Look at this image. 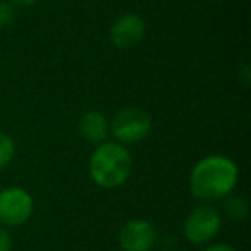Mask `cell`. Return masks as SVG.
Returning a JSON list of instances; mask_svg holds the SVG:
<instances>
[{
	"mask_svg": "<svg viewBox=\"0 0 251 251\" xmlns=\"http://www.w3.org/2000/svg\"><path fill=\"white\" fill-rule=\"evenodd\" d=\"M12 250V237L9 230L4 226H0V251H11Z\"/></svg>",
	"mask_w": 251,
	"mask_h": 251,
	"instance_id": "12",
	"label": "cell"
},
{
	"mask_svg": "<svg viewBox=\"0 0 251 251\" xmlns=\"http://www.w3.org/2000/svg\"><path fill=\"white\" fill-rule=\"evenodd\" d=\"M81 136L90 143H103L108 134V124L105 117L97 110H90L79 121Z\"/></svg>",
	"mask_w": 251,
	"mask_h": 251,
	"instance_id": "8",
	"label": "cell"
},
{
	"mask_svg": "<svg viewBox=\"0 0 251 251\" xmlns=\"http://www.w3.org/2000/svg\"><path fill=\"white\" fill-rule=\"evenodd\" d=\"M155 241L157 229L148 220H129L119 234V243L124 251H150Z\"/></svg>",
	"mask_w": 251,
	"mask_h": 251,
	"instance_id": "6",
	"label": "cell"
},
{
	"mask_svg": "<svg viewBox=\"0 0 251 251\" xmlns=\"http://www.w3.org/2000/svg\"><path fill=\"white\" fill-rule=\"evenodd\" d=\"M151 129V119L143 108L126 107L112 119L110 131L121 143H138L145 140Z\"/></svg>",
	"mask_w": 251,
	"mask_h": 251,
	"instance_id": "3",
	"label": "cell"
},
{
	"mask_svg": "<svg viewBox=\"0 0 251 251\" xmlns=\"http://www.w3.org/2000/svg\"><path fill=\"white\" fill-rule=\"evenodd\" d=\"M14 21V7L9 2H0V28H5Z\"/></svg>",
	"mask_w": 251,
	"mask_h": 251,
	"instance_id": "11",
	"label": "cell"
},
{
	"mask_svg": "<svg viewBox=\"0 0 251 251\" xmlns=\"http://www.w3.org/2000/svg\"><path fill=\"white\" fill-rule=\"evenodd\" d=\"M226 212L232 220H243L248 217V203L241 196H229L226 200Z\"/></svg>",
	"mask_w": 251,
	"mask_h": 251,
	"instance_id": "9",
	"label": "cell"
},
{
	"mask_svg": "<svg viewBox=\"0 0 251 251\" xmlns=\"http://www.w3.org/2000/svg\"><path fill=\"white\" fill-rule=\"evenodd\" d=\"M33 198L23 188H5L0 191V222L21 226L31 217Z\"/></svg>",
	"mask_w": 251,
	"mask_h": 251,
	"instance_id": "5",
	"label": "cell"
},
{
	"mask_svg": "<svg viewBox=\"0 0 251 251\" xmlns=\"http://www.w3.org/2000/svg\"><path fill=\"white\" fill-rule=\"evenodd\" d=\"M145 36V23L138 14L127 12L115 19L110 28V42L119 49H131Z\"/></svg>",
	"mask_w": 251,
	"mask_h": 251,
	"instance_id": "7",
	"label": "cell"
},
{
	"mask_svg": "<svg viewBox=\"0 0 251 251\" xmlns=\"http://www.w3.org/2000/svg\"><path fill=\"white\" fill-rule=\"evenodd\" d=\"M220 213L212 206H198L188 215L184 222V236L189 243L203 244L217 236L220 229Z\"/></svg>",
	"mask_w": 251,
	"mask_h": 251,
	"instance_id": "4",
	"label": "cell"
},
{
	"mask_svg": "<svg viewBox=\"0 0 251 251\" xmlns=\"http://www.w3.org/2000/svg\"><path fill=\"white\" fill-rule=\"evenodd\" d=\"M14 4L18 5H23V7H28V5H33L36 2V0H12Z\"/></svg>",
	"mask_w": 251,
	"mask_h": 251,
	"instance_id": "14",
	"label": "cell"
},
{
	"mask_svg": "<svg viewBox=\"0 0 251 251\" xmlns=\"http://www.w3.org/2000/svg\"><path fill=\"white\" fill-rule=\"evenodd\" d=\"M133 169L129 151L119 143H100L90 160V176L105 189L117 188L127 181Z\"/></svg>",
	"mask_w": 251,
	"mask_h": 251,
	"instance_id": "2",
	"label": "cell"
},
{
	"mask_svg": "<svg viewBox=\"0 0 251 251\" xmlns=\"http://www.w3.org/2000/svg\"><path fill=\"white\" fill-rule=\"evenodd\" d=\"M14 158V141L9 134L0 133V169L7 167Z\"/></svg>",
	"mask_w": 251,
	"mask_h": 251,
	"instance_id": "10",
	"label": "cell"
},
{
	"mask_svg": "<svg viewBox=\"0 0 251 251\" xmlns=\"http://www.w3.org/2000/svg\"><path fill=\"white\" fill-rule=\"evenodd\" d=\"M205 251H236V250L232 246H229V244H215V246L206 248Z\"/></svg>",
	"mask_w": 251,
	"mask_h": 251,
	"instance_id": "13",
	"label": "cell"
},
{
	"mask_svg": "<svg viewBox=\"0 0 251 251\" xmlns=\"http://www.w3.org/2000/svg\"><path fill=\"white\" fill-rule=\"evenodd\" d=\"M237 167L230 158L224 155H210L193 167L189 176V188L198 200L226 198L237 182Z\"/></svg>",
	"mask_w": 251,
	"mask_h": 251,
	"instance_id": "1",
	"label": "cell"
}]
</instances>
